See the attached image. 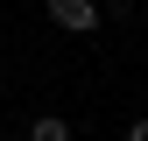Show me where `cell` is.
Here are the masks:
<instances>
[{"instance_id":"3957f363","label":"cell","mask_w":148,"mask_h":141,"mask_svg":"<svg viewBox=\"0 0 148 141\" xmlns=\"http://www.w3.org/2000/svg\"><path fill=\"white\" fill-rule=\"evenodd\" d=\"M127 141H148V113H141V120H134V127H127Z\"/></svg>"},{"instance_id":"7a4b0ae2","label":"cell","mask_w":148,"mask_h":141,"mask_svg":"<svg viewBox=\"0 0 148 141\" xmlns=\"http://www.w3.org/2000/svg\"><path fill=\"white\" fill-rule=\"evenodd\" d=\"M28 141H71V120H64V113H42V120H28Z\"/></svg>"},{"instance_id":"6da1fadb","label":"cell","mask_w":148,"mask_h":141,"mask_svg":"<svg viewBox=\"0 0 148 141\" xmlns=\"http://www.w3.org/2000/svg\"><path fill=\"white\" fill-rule=\"evenodd\" d=\"M49 21H57L64 35H92L106 14H99V0H49Z\"/></svg>"}]
</instances>
